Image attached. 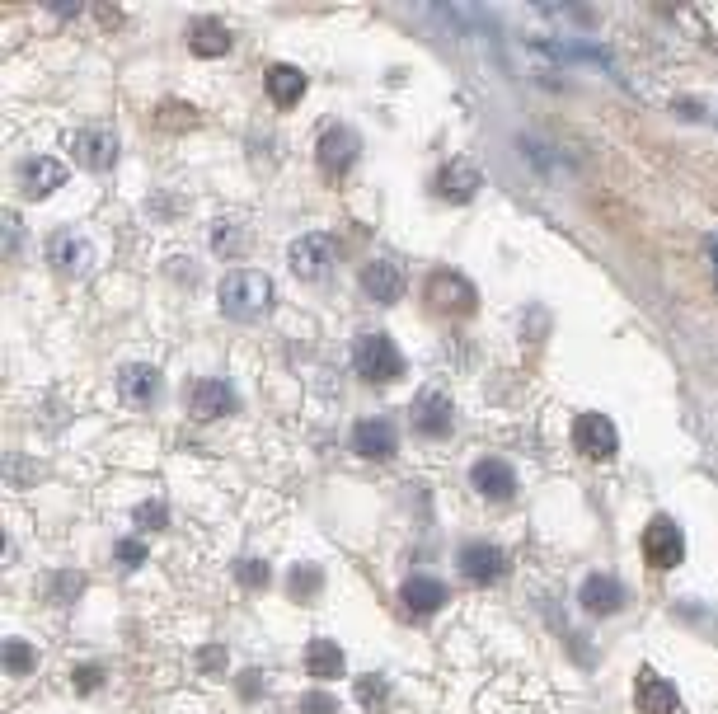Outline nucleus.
<instances>
[{
  "label": "nucleus",
  "mask_w": 718,
  "mask_h": 714,
  "mask_svg": "<svg viewBox=\"0 0 718 714\" xmlns=\"http://www.w3.org/2000/svg\"><path fill=\"white\" fill-rule=\"evenodd\" d=\"M268 306H273V282L263 278V273H254V268H235V273L221 278V311H226L230 320L249 325V320H259Z\"/></svg>",
  "instance_id": "nucleus-1"
},
{
  "label": "nucleus",
  "mask_w": 718,
  "mask_h": 714,
  "mask_svg": "<svg viewBox=\"0 0 718 714\" xmlns=\"http://www.w3.org/2000/svg\"><path fill=\"white\" fill-rule=\"evenodd\" d=\"M352 367L371 386H390V381L404 376V357H399V348L385 334H367V339L352 343Z\"/></svg>",
  "instance_id": "nucleus-2"
},
{
  "label": "nucleus",
  "mask_w": 718,
  "mask_h": 714,
  "mask_svg": "<svg viewBox=\"0 0 718 714\" xmlns=\"http://www.w3.org/2000/svg\"><path fill=\"white\" fill-rule=\"evenodd\" d=\"M287 264L301 282H324L334 273V240L324 231H310V235H301V240H291Z\"/></svg>",
  "instance_id": "nucleus-3"
},
{
  "label": "nucleus",
  "mask_w": 718,
  "mask_h": 714,
  "mask_svg": "<svg viewBox=\"0 0 718 714\" xmlns=\"http://www.w3.org/2000/svg\"><path fill=\"white\" fill-rule=\"evenodd\" d=\"M686 555V536L676 527L672 517H653L648 527H643V559L653 564V569H676Z\"/></svg>",
  "instance_id": "nucleus-4"
},
{
  "label": "nucleus",
  "mask_w": 718,
  "mask_h": 714,
  "mask_svg": "<svg viewBox=\"0 0 718 714\" xmlns=\"http://www.w3.org/2000/svg\"><path fill=\"white\" fill-rule=\"evenodd\" d=\"M428 306L442 315H470L474 306H479V296H474V287L460 273H432L428 278Z\"/></svg>",
  "instance_id": "nucleus-5"
},
{
  "label": "nucleus",
  "mask_w": 718,
  "mask_h": 714,
  "mask_svg": "<svg viewBox=\"0 0 718 714\" xmlns=\"http://www.w3.org/2000/svg\"><path fill=\"white\" fill-rule=\"evenodd\" d=\"M456 569H460L465 583H498V578L507 574V555L498 550V545H489V541H474V545L460 550Z\"/></svg>",
  "instance_id": "nucleus-6"
},
{
  "label": "nucleus",
  "mask_w": 718,
  "mask_h": 714,
  "mask_svg": "<svg viewBox=\"0 0 718 714\" xmlns=\"http://www.w3.org/2000/svg\"><path fill=\"white\" fill-rule=\"evenodd\" d=\"M573 442H578L582 456L606 461V456H615V447H620V433H615V423L606 419V414H582V419L573 423Z\"/></svg>",
  "instance_id": "nucleus-7"
},
{
  "label": "nucleus",
  "mask_w": 718,
  "mask_h": 714,
  "mask_svg": "<svg viewBox=\"0 0 718 714\" xmlns=\"http://www.w3.org/2000/svg\"><path fill=\"white\" fill-rule=\"evenodd\" d=\"M409 423H413V433H423V437H446L451 433V400H446L442 390H423L409 409Z\"/></svg>",
  "instance_id": "nucleus-8"
},
{
  "label": "nucleus",
  "mask_w": 718,
  "mask_h": 714,
  "mask_svg": "<svg viewBox=\"0 0 718 714\" xmlns=\"http://www.w3.org/2000/svg\"><path fill=\"white\" fill-rule=\"evenodd\" d=\"M395 447H399V433L390 419H362L352 428V451L367 456V461H385V456H395Z\"/></svg>",
  "instance_id": "nucleus-9"
},
{
  "label": "nucleus",
  "mask_w": 718,
  "mask_h": 714,
  "mask_svg": "<svg viewBox=\"0 0 718 714\" xmlns=\"http://www.w3.org/2000/svg\"><path fill=\"white\" fill-rule=\"evenodd\" d=\"M357 151H362V141H357V132H348V127H324L320 146H315V156H320V165L329 174H343L357 160Z\"/></svg>",
  "instance_id": "nucleus-10"
},
{
  "label": "nucleus",
  "mask_w": 718,
  "mask_h": 714,
  "mask_svg": "<svg viewBox=\"0 0 718 714\" xmlns=\"http://www.w3.org/2000/svg\"><path fill=\"white\" fill-rule=\"evenodd\" d=\"M118 390H123L127 404H155L160 390H165V376L155 372L151 362H132V367L118 372Z\"/></svg>",
  "instance_id": "nucleus-11"
},
{
  "label": "nucleus",
  "mask_w": 718,
  "mask_h": 714,
  "mask_svg": "<svg viewBox=\"0 0 718 714\" xmlns=\"http://www.w3.org/2000/svg\"><path fill=\"white\" fill-rule=\"evenodd\" d=\"M76 156H80V165L94 170V174L113 170V160H118V137H113L108 127H90V132H80Z\"/></svg>",
  "instance_id": "nucleus-12"
},
{
  "label": "nucleus",
  "mask_w": 718,
  "mask_h": 714,
  "mask_svg": "<svg viewBox=\"0 0 718 714\" xmlns=\"http://www.w3.org/2000/svg\"><path fill=\"white\" fill-rule=\"evenodd\" d=\"M19 184H24L29 198H47V193H57V188L66 184V165L62 160H52V156H33V160H24Z\"/></svg>",
  "instance_id": "nucleus-13"
},
{
  "label": "nucleus",
  "mask_w": 718,
  "mask_h": 714,
  "mask_svg": "<svg viewBox=\"0 0 718 714\" xmlns=\"http://www.w3.org/2000/svg\"><path fill=\"white\" fill-rule=\"evenodd\" d=\"M470 480H474V489L484 498H493V503H507V498L517 494V475L503 466V461H474L470 466Z\"/></svg>",
  "instance_id": "nucleus-14"
},
{
  "label": "nucleus",
  "mask_w": 718,
  "mask_h": 714,
  "mask_svg": "<svg viewBox=\"0 0 718 714\" xmlns=\"http://www.w3.org/2000/svg\"><path fill=\"white\" fill-rule=\"evenodd\" d=\"M578 602L592 611V616H611V611H620L625 606V583H615L611 574H592L587 583H582Z\"/></svg>",
  "instance_id": "nucleus-15"
},
{
  "label": "nucleus",
  "mask_w": 718,
  "mask_h": 714,
  "mask_svg": "<svg viewBox=\"0 0 718 714\" xmlns=\"http://www.w3.org/2000/svg\"><path fill=\"white\" fill-rule=\"evenodd\" d=\"M47 259H52L57 273H85V268H90V245H85L80 235L57 231L47 240Z\"/></svg>",
  "instance_id": "nucleus-16"
},
{
  "label": "nucleus",
  "mask_w": 718,
  "mask_h": 714,
  "mask_svg": "<svg viewBox=\"0 0 718 714\" xmlns=\"http://www.w3.org/2000/svg\"><path fill=\"white\" fill-rule=\"evenodd\" d=\"M437 193L446 202H470L479 193V170H474L470 160H451L442 174H437Z\"/></svg>",
  "instance_id": "nucleus-17"
},
{
  "label": "nucleus",
  "mask_w": 718,
  "mask_h": 714,
  "mask_svg": "<svg viewBox=\"0 0 718 714\" xmlns=\"http://www.w3.org/2000/svg\"><path fill=\"white\" fill-rule=\"evenodd\" d=\"M639 710H643V714H676V710H681V700H676V686L662 682L657 672L643 668V672H639Z\"/></svg>",
  "instance_id": "nucleus-18"
},
{
  "label": "nucleus",
  "mask_w": 718,
  "mask_h": 714,
  "mask_svg": "<svg viewBox=\"0 0 718 714\" xmlns=\"http://www.w3.org/2000/svg\"><path fill=\"white\" fill-rule=\"evenodd\" d=\"M235 409V386L230 381H198L193 386V414L198 419H221Z\"/></svg>",
  "instance_id": "nucleus-19"
},
{
  "label": "nucleus",
  "mask_w": 718,
  "mask_h": 714,
  "mask_svg": "<svg viewBox=\"0 0 718 714\" xmlns=\"http://www.w3.org/2000/svg\"><path fill=\"white\" fill-rule=\"evenodd\" d=\"M362 287H367L371 301H381V306H395L399 292H404V282H399V268L376 259V264L362 268Z\"/></svg>",
  "instance_id": "nucleus-20"
},
{
  "label": "nucleus",
  "mask_w": 718,
  "mask_h": 714,
  "mask_svg": "<svg viewBox=\"0 0 718 714\" xmlns=\"http://www.w3.org/2000/svg\"><path fill=\"white\" fill-rule=\"evenodd\" d=\"M263 85L273 94V104L291 109V104H301V94H306V71H296V66H268Z\"/></svg>",
  "instance_id": "nucleus-21"
},
{
  "label": "nucleus",
  "mask_w": 718,
  "mask_h": 714,
  "mask_svg": "<svg viewBox=\"0 0 718 714\" xmlns=\"http://www.w3.org/2000/svg\"><path fill=\"white\" fill-rule=\"evenodd\" d=\"M442 602H446V588L437 583V578L418 574V578L404 583V606H409L413 616H432V611H442Z\"/></svg>",
  "instance_id": "nucleus-22"
},
{
  "label": "nucleus",
  "mask_w": 718,
  "mask_h": 714,
  "mask_svg": "<svg viewBox=\"0 0 718 714\" xmlns=\"http://www.w3.org/2000/svg\"><path fill=\"white\" fill-rule=\"evenodd\" d=\"M226 47H230V33L216 19H193L188 24V52L193 57H221Z\"/></svg>",
  "instance_id": "nucleus-23"
},
{
  "label": "nucleus",
  "mask_w": 718,
  "mask_h": 714,
  "mask_svg": "<svg viewBox=\"0 0 718 714\" xmlns=\"http://www.w3.org/2000/svg\"><path fill=\"white\" fill-rule=\"evenodd\" d=\"M306 668L315 672V677H338V672H343V649L329 644V639H315L306 649Z\"/></svg>",
  "instance_id": "nucleus-24"
},
{
  "label": "nucleus",
  "mask_w": 718,
  "mask_h": 714,
  "mask_svg": "<svg viewBox=\"0 0 718 714\" xmlns=\"http://www.w3.org/2000/svg\"><path fill=\"white\" fill-rule=\"evenodd\" d=\"M33 663H38L33 644H24V639H5V668H10V672H29Z\"/></svg>",
  "instance_id": "nucleus-25"
},
{
  "label": "nucleus",
  "mask_w": 718,
  "mask_h": 714,
  "mask_svg": "<svg viewBox=\"0 0 718 714\" xmlns=\"http://www.w3.org/2000/svg\"><path fill=\"white\" fill-rule=\"evenodd\" d=\"M212 245L221 249V254H240V249H245V231L230 226V221H221V226H212Z\"/></svg>",
  "instance_id": "nucleus-26"
},
{
  "label": "nucleus",
  "mask_w": 718,
  "mask_h": 714,
  "mask_svg": "<svg viewBox=\"0 0 718 714\" xmlns=\"http://www.w3.org/2000/svg\"><path fill=\"white\" fill-rule=\"evenodd\" d=\"M315 588H320V569H315V564H301V569H291V592H296L301 602H310V597H315Z\"/></svg>",
  "instance_id": "nucleus-27"
},
{
  "label": "nucleus",
  "mask_w": 718,
  "mask_h": 714,
  "mask_svg": "<svg viewBox=\"0 0 718 714\" xmlns=\"http://www.w3.org/2000/svg\"><path fill=\"white\" fill-rule=\"evenodd\" d=\"M169 522V513H165V503H141L137 508V527H165Z\"/></svg>",
  "instance_id": "nucleus-28"
},
{
  "label": "nucleus",
  "mask_w": 718,
  "mask_h": 714,
  "mask_svg": "<svg viewBox=\"0 0 718 714\" xmlns=\"http://www.w3.org/2000/svg\"><path fill=\"white\" fill-rule=\"evenodd\" d=\"M381 691H385V682L381 677H362V682H357V700H362V705H381Z\"/></svg>",
  "instance_id": "nucleus-29"
},
{
  "label": "nucleus",
  "mask_w": 718,
  "mask_h": 714,
  "mask_svg": "<svg viewBox=\"0 0 718 714\" xmlns=\"http://www.w3.org/2000/svg\"><path fill=\"white\" fill-rule=\"evenodd\" d=\"M235 574L245 578V588H263V578H268V564H263V559H254V564H249V559H245Z\"/></svg>",
  "instance_id": "nucleus-30"
},
{
  "label": "nucleus",
  "mask_w": 718,
  "mask_h": 714,
  "mask_svg": "<svg viewBox=\"0 0 718 714\" xmlns=\"http://www.w3.org/2000/svg\"><path fill=\"white\" fill-rule=\"evenodd\" d=\"M118 559L132 569V564H141V559H146V545H141V541H118Z\"/></svg>",
  "instance_id": "nucleus-31"
},
{
  "label": "nucleus",
  "mask_w": 718,
  "mask_h": 714,
  "mask_svg": "<svg viewBox=\"0 0 718 714\" xmlns=\"http://www.w3.org/2000/svg\"><path fill=\"white\" fill-rule=\"evenodd\" d=\"M5 249H10V254L19 249V217L15 212H5Z\"/></svg>",
  "instance_id": "nucleus-32"
},
{
  "label": "nucleus",
  "mask_w": 718,
  "mask_h": 714,
  "mask_svg": "<svg viewBox=\"0 0 718 714\" xmlns=\"http://www.w3.org/2000/svg\"><path fill=\"white\" fill-rule=\"evenodd\" d=\"M301 714H334V700H329V696H310L306 705H301Z\"/></svg>",
  "instance_id": "nucleus-33"
},
{
  "label": "nucleus",
  "mask_w": 718,
  "mask_h": 714,
  "mask_svg": "<svg viewBox=\"0 0 718 714\" xmlns=\"http://www.w3.org/2000/svg\"><path fill=\"white\" fill-rule=\"evenodd\" d=\"M202 668L212 672V668H226V653L221 649H202Z\"/></svg>",
  "instance_id": "nucleus-34"
},
{
  "label": "nucleus",
  "mask_w": 718,
  "mask_h": 714,
  "mask_svg": "<svg viewBox=\"0 0 718 714\" xmlns=\"http://www.w3.org/2000/svg\"><path fill=\"white\" fill-rule=\"evenodd\" d=\"M704 254H709V264H714V282H718V235L704 240Z\"/></svg>",
  "instance_id": "nucleus-35"
}]
</instances>
